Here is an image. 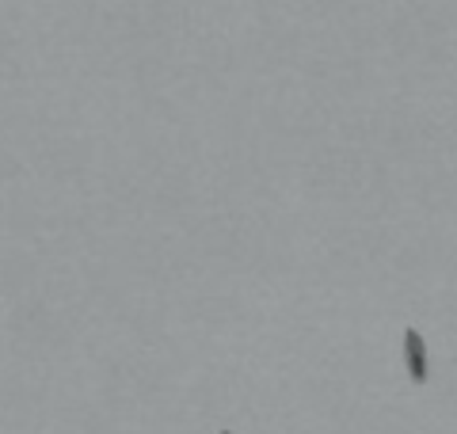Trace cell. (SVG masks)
Instances as JSON below:
<instances>
[{
    "mask_svg": "<svg viewBox=\"0 0 457 434\" xmlns=\"http://www.w3.org/2000/svg\"><path fill=\"white\" fill-rule=\"evenodd\" d=\"M404 370H408L411 385L431 381V355H427V343H423V336L416 328L404 331Z\"/></svg>",
    "mask_w": 457,
    "mask_h": 434,
    "instance_id": "6da1fadb",
    "label": "cell"
},
{
    "mask_svg": "<svg viewBox=\"0 0 457 434\" xmlns=\"http://www.w3.org/2000/svg\"><path fill=\"white\" fill-rule=\"evenodd\" d=\"M218 434H237V430H218Z\"/></svg>",
    "mask_w": 457,
    "mask_h": 434,
    "instance_id": "7a4b0ae2",
    "label": "cell"
}]
</instances>
